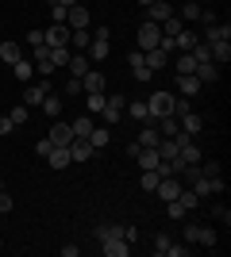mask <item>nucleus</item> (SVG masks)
<instances>
[{
  "mask_svg": "<svg viewBox=\"0 0 231 257\" xmlns=\"http://www.w3.org/2000/svg\"><path fill=\"white\" fill-rule=\"evenodd\" d=\"M46 92H54V85H50V77H39V85H27V88H23V104H27V107H39L46 100Z\"/></svg>",
  "mask_w": 231,
  "mask_h": 257,
  "instance_id": "1",
  "label": "nucleus"
},
{
  "mask_svg": "<svg viewBox=\"0 0 231 257\" xmlns=\"http://www.w3.org/2000/svg\"><path fill=\"white\" fill-rule=\"evenodd\" d=\"M146 111H150V123H154V119H162V115H170V111H174V96H170V92H150Z\"/></svg>",
  "mask_w": 231,
  "mask_h": 257,
  "instance_id": "2",
  "label": "nucleus"
},
{
  "mask_svg": "<svg viewBox=\"0 0 231 257\" xmlns=\"http://www.w3.org/2000/svg\"><path fill=\"white\" fill-rule=\"evenodd\" d=\"M123 107H127V96H123V92H112V96L104 100V111H100V119H104V123H120Z\"/></svg>",
  "mask_w": 231,
  "mask_h": 257,
  "instance_id": "3",
  "label": "nucleus"
},
{
  "mask_svg": "<svg viewBox=\"0 0 231 257\" xmlns=\"http://www.w3.org/2000/svg\"><path fill=\"white\" fill-rule=\"evenodd\" d=\"M135 39H139V50H150V46L162 43V27H158V23H150V20H143V27H139V35H135Z\"/></svg>",
  "mask_w": 231,
  "mask_h": 257,
  "instance_id": "4",
  "label": "nucleus"
},
{
  "mask_svg": "<svg viewBox=\"0 0 231 257\" xmlns=\"http://www.w3.org/2000/svg\"><path fill=\"white\" fill-rule=\"evenodd\" d=\"M43 46H69V27L66 23H50L43 31Z\"/></svg>",
  "mask_w": 231,
  "mask_h": 257,
  "instance_id": "5",
  "label": "nucleus"
},
{
  "mask_svg": "<svg viewBox=\"0 0 231 257\" xmlns=\"http://www.w3.org/2000/svg\"><path fill=\"white\" fill-rule=\"evenodd\" d=\"M66 27H73V31H85L89 27V8L85 4H69L66 8Z\"/></svg>",
  "mask_w": 231,
  "mask_h": 257,
  "instance_id": "6",
  "label": "nucleus"
},
{
  "mask_svg": "<svg viewBox=\"0 0 231 257\" xmlns=\"http://www.w3.org/2000/svg\"><path fill=\"white\" fill-rule=\"evenodd\" d=\"M181 188H185V184L177 181V177H162V181H158V188H154V192L162 196V204H170V200H177V192H181Z\"/></svg>",
  "mask_w": 231,
  "mask_h": 257,
  "instance_id": "7",
  "label": "nucleus"
},
{
  "mask_svg": "<svg viewBox=\"0 0 231 257\" xmlns=\"http://www.w3.org/2000/svg\"><path fill=\"white\" fill-rule=\"evenodd\" d=\"M143 65L158 73V69H166V65H170V54L158 50V46H150V50H143Z\"/></svg>",
  "mask_w": 231,
  "mask_h": 257,
  "instance_id": "8",
  "label": "nucleus"
},
{
  "mask_svg": "<svg viewBox=\"0 0 231 257\" xmlns=\"http://www.w3.org/2000/svg\"><path fill=\"white\" fill-rule=\"evenodd\" d=\"M35 73H39V77H50V73H54V62H50V50H46V46H35Z\"/></svg>",
  "mask_w": 231,
  "mask_h": 257,
  "instance_id": "9",
  "label": "nucleus"
},
{
  "mask_svg": "<svg viewBox=\"0 0 231 257\" xmlns=\"http://www.w3.org/2000/svg\"><path fill=\"white\" fill-rule=\"evenodd\" d=\"M100 253H108V257H127V253H131V242H127V238H108V242H100Z\"/></svg>",
  "mask_w": 231,
  "mask_h": 257,
  "instance_id": "10",
  "label": "nucleus"
},
{
  "mask_svg": "<svg viewBox=\"0 0 231 257\" xmlns=\"http://www.w3.org/2000/svg\"><path fill=\"white\" fill-rule=\"evenodd\" d=\"M139 150H154V146H158V142H162V135H158V127H154V123H143V131H139Z\"/></svg>",
  "mask_w": 231,
  "mask_h": 257,
  "instance_id": "11",
  "label": "nucleus"
},
{
  "mask_svg": "<svg viewBox=\"0 0 231 257\" xmlns=\"http://www.w3.org/2000/svg\"><path fill=\"white\" fill-rule=\"evenodd\" d=\"M93 154H97V150H93V142H89V139H73V142H69V158H73V161H89Z\"/></svg>",
  "mask_w": 231,
  "mask_h": 257,
  "instance_id": "12",
  "label": "nucleus"
},
{
  "mask_svg": "<svg viewBox=\"0 0 231 257\" xmlns=\"http://www.w3.org/2000/svg\"><path fill=\"white\" fill-rule=\"evenodd\" d=\"M200 88H204V85H200L193 73H177V92H181V96H197Z\"/></svg>",
  "mask_w": 231,
  "mask_h": 257,
  "instance_id": "13",
  "label": "nucleus"
},
{
  "mask_svg": "<svg viewBox=\"0 0 231 257\" xmlns=\"http://www.w3.org/2000/svg\"><path fill=\"white\" fill-rule=\"evenodd\" d=\"M193 77H197L200 85H212V81L220 77V65H216V62H200L197 69H193Z\"/></svg>",
  "mask_w": 231,
  "mask_h": 257,
  "instance_id": "14",
  "label": "nucleus"
},
{
  "mask_svg": "<svg viewBox=\"0 0 231 257\" xmlns=\"http://www.w3.org/2000/svg\"><path fill=\"white\" fill-rule=\"evenodd\" d=\"M69 77H85L89 69H93V62H89V54H69Z\"/></svg>",
  "mask_w": 231,
  "mask_h": 257,
  "instance_id": "15",
  "label": "nucleus"
},
{
  "mask_svg": "<svg viewBox=\"0 0 231 257\" xmlns=\"http://www.w3.org/2000/svg\"><path fill=\"white\" fill-rule=\"evenodd\" d=\"M46 139L54 142V146H69V142H73V131H69V123H54Z\"/></svg>",
  "mask_w": 231,
  "mask_h": 257,
  "instance_id": "16",
  "label": "nucleus"
},
{
  "mask_svg": "<svg viewBox=\"0 0 231 257\" xmlns=\"http://www.w3.org/2000/svg\"><path fill=\"white\" fill-rule=\"evenodd\" d=\"M208 50H212V62H216V65L231 62V39H223V43H208Z\"/></svg>",
  "mask_w": 231,
  "mask_h": 257,
  "instance_id": "17",
  "label": "nucleus"
},
{
  "mask_svg": "<svg viewBox=\"0 0 231 257\" xmlns=\"http://www.w3.org/2000/svg\"><path fill=\"white\" fill-rule=\"evenodd\" d=\"M170 16H174V8H170L166 0H154L150 8H146V20L150 23H162V20H170Z\"/></svg>",
  "mask_w": 231,
  "mask_h": 257,
  "instance_id": "18",
  "label": "nucleus"
},
{
  "mask_svg": "<svg viewBox=\"0 0 231 257\" xmlns=\"http://www.w3.org/2000/svg\"><path fill=\"white\" fill-rule=\"evenodd\" d=\"M193 246H204V249H216L220 246V234L212 230V226H197V242Z\"/></svg>",
  "mask_w": 231,
  "mask_h": 257,
  "instance_id": "19",
  "label": "nucleus"
},
{
  "mask_svg": "<svg viewBox=\"0 0 231 257\" xmlns=\"http://www.w3.org/2000/svg\"><path fill=\"white\" fill-rule=\"evenodd\" d=\"M177 127L185 131V135H197V131L204 127V119H200L197 111H185V115H177Z\"/></svg>",
  "mask_w": 231,
  "mask_h": 257,
  "instance_id": "20",
  "label": "nucleus"
},
{
  "mask_svg": "<svg viewBox=\"0 0 231 257\" xmlns=\"http://www.w3.org/2000/svg\"><path fill=\"white\" fill-rule=\"evenodd\" d=\"M81 88H85V92H104V73H100V69H89V73L81 77Z\"/></svg>",
  "mask_w": 231,
  "mask_h": 257,
  "instance_id": "21",
  "label": "nucleus"
},
{
  "mask_svg": "<svg viewBox=\"0 0 231 257\" xmlns=\"http://www.w3.org/2000/svg\"><path fill=\"white\" fill-rule=\"evenodd\" d=\"M23 58V50H20V43H12V39H4L0 43V62H8V65H16Z\"/></svg>",
  "mask_w": 231,
  "mask_h": 257,
  "instance_id": "22",
  "label": "nucleus"
},
{
  "mask_svg": "<svg viewBox=\"0 0 231 257\" xmlns=\"http://www.w3.org/2000/svg\"><path fill=\"white\" fill-rule=\"evenodd\" d=\"M46 161H50V169H66L69 161H73L69 158V146H54V150L46 154Z\"/></svg>",
  "mask_w": 231,
  "mask_h": 257,
  "instance_id": "23",
  "label": "nucleus"
},
{
  "mask_svg": "<svg viewBox=\"0 0 231 257\" xmlns=\"http://www.w3.org/2000/svg\"><path fill=\"white\" fill-rule=\"evenodd\" d=\"M108 39H97V35H93V43H89V62H104V58H108Z\"/></svg>",
  "mask_w": 231,
  "mask_h": 257,
  "instance_id": "24",
  "label": "nucleus"
},
{
  "mask_svg": "<svg viewBox=\"0 0 231 257\" xmlns=\"http://www.w3.org/2000/svg\"><path fill=\"white\" fill-rule=\"evenodd\" d=\"M223 39H231V27L227 23H208V31H204V39H200V43H223Z\"/></svg>",
  "mask_w": 231,
  "mask_h": 257,
  "instance_id": "25",
  "label": "nucleus"
},
{
  "mask_svg": "<svg viewBox=\"0 0 231 257\" xmlns=\"http://www.w3.org/2000/svg\"><path fill=\"white\" fill-rule=\"evenodd\" d=\"M89 142H93V150L100 154V150L112 142V131H108V127H93V131H89Z\"/></svg>",
  "mask_w": 231,
  "mask_h": 257,
  "instance_id": "26",
  "label": "nucleus"
},
{
  "mask_svg": "<svg viewBox=\"0 0 231 257\" xmlns=\"http://www.w3.org/2000/svg\"><path fill=\"white\" fill-rule=\"evenodd\" d=\"M97 127V123H93V115H77L73 123H69V131H73V139H89V131Z\"/></svg>",
  "mask_w": 231,
  "mask_h": 257,
  "instance_id": "27",
  "label": "nucleus"
},
{
  "mask_svg": "<svg viewBox=\"0 0 231 257\" xmlns=\"http://www.w3.org/2000/svg\"><path fill=\"white\" fill-rule=\"evenodd\" d=\"M174 43H177V54H189V50H193V46L200 43V35H197V31H189V27H185V31L177 35Z\"/></svg>",
  "mask_w": 231,
  "mask_h": 257,
  "instance_id": "28",
  "label": "nucleus"
},
{
  "mask_svg": "<svg viewBox=\"0 0 231 257\" xmlns=\"http://www.w3.org/2000/svg\"><path fill=\"white\" fill-rule=\"evenodd\" d=\"M12 73H16V81H23V85H31V77H35V65L27 62V58H20V62L12 65Z\"/></svg>",
  "mask_w": 231,
  "mask_h": 257,
  "instance_id": "29",
  "label": "nucleus"
},
{
  "mask_svg": "<svg viewBox=\"0 0 231 257\" xmlns=\"http://www.w3.org/2000/svg\"><path fill=\"white\" fill-rule=\"evenodd\" d=\"M200 12H204V8H200L197 0H185V8L177 12V20H181V23H197V20H200Z\"/></svg>",
  "mask_w": 231,
  "mask_h": 257,
  "instance_id": "30",
  "label": "nucleus"
},
{
  "mask_svg": "<svg viewBox=\"0 0 231 257\" xmlns=\"http://www.w3.org/2000/svg\"><path fill=\"white\" fill-rule=\"evenodd\" d=\"M135 158H139V169H158V165H162V158H158V146H154V150H139Z\"/></svg>",
  "mask_w": 231,
  "mask_h": 257,
  "instance_id": "31",
  "label": "nucleus"
},
{
  "mask_svg": "<svg viewBox=\"0 0 231 257\" xmlns=\"http://www.w3.org/2000/svg\"><path fill=\"white\" fill-rule=\"evenodd\" d=\"M39 107H43V115L58 119V115H62V96H54V92H46V100H43Z\"/></svg>",
  "mask_w": 231,
  "mask_h": 257,
  "instance_id": "32",
  "label": "nucleus"
},
{
  "mask_svg": "<svg viewBox=\"0 0 231 257\" xmlns=\"http://www.w3.org/2000/svg\"><path fill=\"white\" fill-rule=\"evenodd\" d=\"M158 27H162V35H170V39H177V35L185 31V23L177 20V12H174V16H170V20H162V23H158Z\"/></svg>",
  "mask_w": 231,
  "mask_h": 257,
  "instance_id": "33",
  "label": "nucleus"
},
{
  "mask_svg": "<svg viewBox=\"0 0 231 257\" xmlns=\"http://www.w3.org/2000/svg\"><path fill=\"white\" fill-rule=\"evenodd\" d=\"M158 181H162V173H158V169H143L139 188H143V192H154V188H158Z\"/></svg>",
  "mask_w": 231,
  "mask_h": 257,
  "instance_id": "34",
  "label": "nucleus"
},
{
  "mask_svg": "<svg viewBox=\"0 0 231 257\" xmlns=\"http://www.w3.org/2000/svg\"><path fill=\"white\" fill-rule=\"evenodd\" d=\"M97 238H100V242H108V238H123V226L120 223H100L97 226Z\"/></svg>",
  "mask_w": 231,
  "mask_h": 257,
  "instance_id": "35",
  "label": "nucleus"
},
{
  "mask_svg": "<svg viewBox=\"0 0 231 257\" xmlns=\"http://www.w3.org/2000/svg\"><path fill=\"white\" fill-rule=\"evenodd\" d=\"M123 111H131V119H139V123H150V111H146V100H131V107H123Z\"/></svg>",
  "mask_w": 231,
  "mask_h": 257,
  "instance_id": "36",
  "label": "nucleus"
},
{
  "mask_svg": "<svg viewBox=\"0 0 231 257\" xmlns=\"http://www.w3.org/2000/svg\"><path fill=\"white\" fill-rule=\"evenodd\" d=\"M104 100H108V92H89V115H100V111H104Z\"/></svg>",
  "mask_w": 231,
  "mask_h": 257,
  "instance_id": "37",
  "label": "nucleus"
},
{
  "mask_svg": "<svg viewBox=\"0 0 231 257\" xmlns=\"http://www.w3.org/2000/svg\"><path fill=\"white\" fill-rule=\"evenodd\" d=\"M46 50H50V62H54V69L69 62V46H46Z\"/></svg>",
  "mask_w": 231,
  "mask_h": 257,
  "instance_id": "38",
  "label": "nucleus"
},
{
  "mask_svg": "<svg viewBox=\"0 0 231 257\" xmlns=\"http://www.w3.org/2000/svg\"><path fill=\"white\" fill-rule=\"evenodd\" d=\"M27 115H31V107H27V104H20V107H12V111H8V119L16 123V127H20V123H27Z\"/></svg>",
  "mask_w": 231,
  "mask_h": 257,
  "instance_id": "39",
  "label": "nucleus"
},
{
  "mask_svg": "<svg viewBox=\"0 0 231 257\" xmlns=\"http://www.w3.org/2000/svg\"><path fill=\"white\" fill-rule=\"evenodd\" d=\"M131 77H135V81H139V85H146V81H150V77H154V69H146V65L139 62V65H131Z\"/></svg>",
  "mask_w": 231,
  "mask_h": 257,
  "instance_id": "40",
  "label": "nucleus"
},
{
  "mask_svg": "<svg viewBox=\"0 0 231 257\" xmlns=\"http://www.w3.org/2000/svg\"><path fill=\"white\" fill-rule=\"evenodd\" d=\"M197 62H193V54H177V73H193Z\"/></svg>",
  "mask_w": 231,
  "mask_h": 257,
  "instance_id": "41",
  "label": "nucleus"
},
{
  "mask_svg": "<svg viewBox=\"0 0 231 257\" xmlns=\"http://www.w3.org/2000/svg\"><path fill=\"white\" fill-rule=\"evenodd\" d=\"M69 35H73V46H77V50H89V43H93V35H89V31H69Z\"/></svg>",
  "mask_w": 231,
  "mask_h": 257,
  "instance_id": "42",
  "label": "nucleus"
},
{
  "mask_svg": "<svg viewBox=\"0 0 231 257\" xmlns=\"http://www.w3.org/2000/svg\"><path fill=\"white\" fill-rule=\"evenodd\" d=\"M170 242H174V238H170V234H158V238H154V253H158V257H166V249H170Z\"/></svg>",
  "mask_w": 231,
  "mask_h": 257,
  "instance_id": "43",
  "label": "nucleus"
},
{
  "mask_svg": "<svg viewBox=\"0 0 231 257\" xmlns=\"http://www.w3.org/2000/svg\"><path fill=\"white\" fill-rule=\"evenodd\" d=\"M212 215H216V219H220L223 226H231V211H227L223 204H216V207H212Z\"/></svg>",
  "mask_w": 231,
  "mask_h": 257,
  "instance_id": "44",
  "label": "nucleus"
},
{
  "mask_svg": "<svg viewBox=\"0 0 231 257\" xmlns=\"http://www.w3.org/2000/svg\"><path fill=\"white\" fill-rule=\"evenodd\" d=\"M50 150H54V142H50V139H39V142H35V154H39V158H46Z\"/></svg>",
  "mask_w": 231,
  "mask_h": 257,
  "instance_id": "45",
  "label": "nucleus"
},
{
  "mask_svg": "<svg viewBox=\"0 0 231 257\" xmlns=\"http://www.w3.org/2000/svg\"><path fill=\"white\" fill-rule=\"evenodd\" d=\"M50 20H54V23H66V8H62V4H50Z\"/></svg>",
  "mask_w": 231,
  "mask_h": 257,
  "instance_id": "46",
  "label": "nucleus"
},
{
  "mask_svg": "<svg viewBox=\"0 0 231 257\" xmlns=\"http://www.w3.org/2000/svg\"><path fill=\"white\" fill-rule=\"evenodd\" d=\"M12 207H16V200H12V196H8V192H0V215H8V211H12Z\"/></svg>",
  "mask_w": 231,
  "mask_h": 257,
  "instance_id": "47",
  "label": "nucleus"
},
{
  "mask_svg": "<svg viewBox=\"0 0 231 257\" xmlns=\"http://www.w3.org/2000/svg\"><path fill=\"white\" fill-rule=\"evenodd\" d=\"M166 257H189V246H174V242H170V249H166Z\"/></svg>",
  "mask_w": 231,
  "mask_h": 257,
  "instance_id": "48",
  "label": "nucleus"
},
{
  "mask_svg": "<svg viewBox=\"0 0 231 257\" xmlns=\"http://www.w3.org/2000/svg\"><path fill=\"white\" fill-rule=\"evenodd\" d=\"M66 92H69V96H77V92H85V88H81V77H69V85H66Z\"/></svg>",
  "mask_w": 231,
  "mask_h": 257,
  "instance_id": "49",
  "label": "nucleus"
},
{
  "mask_svg": "<svg viewBox=\"0 0 231 257\" xmlns=\"http://www.w3.org/2000/svg\"><path fill=\"white\" fill-rule=\"evenodd\" d=\"M12 131H16V123L8 115H0V135H12Z\"/></svg>",
  "mask_w": 231,
  "mask_h": 257,
  "instance_id": "50",
  "label": "nucleus"
},
{
  "mask_svg": "<svg viewBox=\"0 0 231 257\" xmlns=\"http://www.w3.org/2000/svg\"><path fill=\"white\" fill-rule=\"evenodd\" d=\"M185 242H189V246L197 242V223H185Z\"/></svg>",
  "mask_w": 231,
  "mask_h": 257,
  "instance_id": "51",
  "label": "nucleus"
},
{
  "mask_svg": "<svg viewBox=\"0 0 231 257\" xmlns=\"http://www.w3.org/2000/svg\"><path fill=\"white\" fill-rule=\"evenodd\" d=\"M27 43H31V46H43V31H27Z\"/></svg>",
  "mask_w": 231,
  "mask_h": 257,
  "instance_id": "52",
  "label": "nucleus"
},
{
  "mask_svg": "<svg viewBox=\"0 0 231 257\" xmlns=\"http://www.w3.org/2000/svg\"><path fill=\"white\" fill-rule=\"evenodd\" d=\"M50 4H62V8H69V4H77V0H50Z\"/></svg>",
  "mask_w": 231,
  "mask_h": 257,
  "instance_id": "53",
  "label": "nucleus"
},
{
  "mask_svg": "<svg viewBox=\"0 0 231 257\" xmlns=\"http://www.w3.org/2000/svg\"><path fill=\"white\" fill-rule=\"evenodd\" d=\"M135 4H143V8H150V4H154V0H135Z\"/></svg>",
  "mask_w": 231,
  "mask_h": 257,
  "instance_id": "54",
  "label": "nucleus"
},
{
  "mask_svg": "<svg viewBox=\"0 0 231 257\" xmlns=\"http://www.w3.org/2000/svg\"><path fill=\"white\" fill-rule=\"evenodd\" d=\"M0 192H4V181H0Z\"/></svg>",
  "mask_w": 231,
  "mask_h": 257,
  "instance_id": "55",
  "label": "nucleus"
},
{
  "mask_svg": "<svg viewBox=\"0 0 231 257\" xmlns=\"http://www.w3.org/2000/svg\"><path fill=\"white\" fill-rule=\"evenodd\" d=\"M0 31H4V23H0Z\"/></svg>",
  "mask_w": 231,
  "mask_h": 257,
  "instance_id": "56",
  "label": "nucleus"
}]
</instances>
